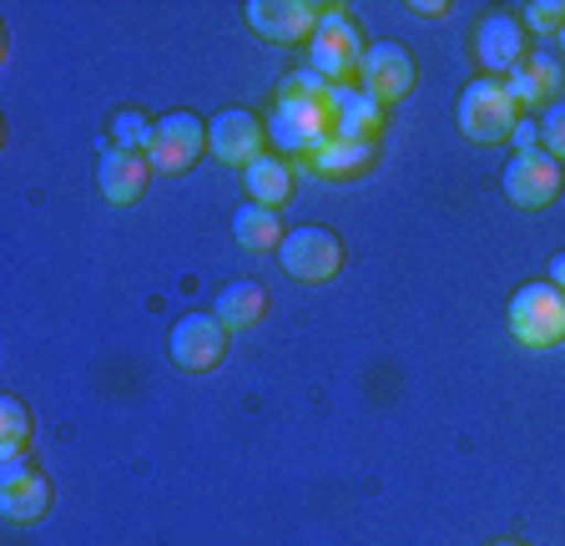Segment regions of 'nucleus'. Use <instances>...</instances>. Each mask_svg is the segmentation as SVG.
<instances>
[{
	"label": "nucleus",
	"instance_id": "obj_9",
	"mask_svg": "<svg viewBox=\"0 0 565 546\" xmlns=\"http://www.w3.org/2000/svg\"><path fill=\"white\" fill-rule=\"evenodd\" d=\"M243 21L273 46H294V41H313L323 6H308V0H247Z\"/></svg>",
	"mask_w": 565,
	"mask_h": 546
},
{
	"label": "nucleus",
	"instance_id": "obj_19",
	"mask_svg": "<svg viewBox=\"0 0 565 546\" xmlns=\"http://www.w3.org/2000/svg\"><path fill=\"white\" fill-rule=\"evenodd\" d=\"M233 238L243 243L247 253H268L282 243V223L273 208H263V202H243L233 213Z\"/></svg>",
	"mask_w": 565,
	"mask_h": 546
},
{
	"label": "nucleus",
	"instance_id": "obj_10",
	"mask_svg": "<svg viewBox=\"0 0 565 546\" xmlns=\"http://www.w3.org/2000/svg\"><path fill=\"white\" fill-rule=\"evenodd\" d=\"M414 82H419V66H414V51L399 46V41H374V46L364 51V66H359V82L369 96H379V102H399V96L414 92Z\"/></svg>",
	"mask_w": 565,
	"mask_h": 546
},
{
	"label": "nucleus",
	"instance_id": "obj_11",
	"mask_svg": "<svg viewBox=\"0 0 565 546\" xmlns=\"http://www.w3.org/2000/svg\"><path fill=\"white\" fill-rule=\"evenodd\" d=\"M475 61L484 66V76L505 82L520 61H525V25L510 11H490L475 25Z\"/></svg>",
	"mask_w": 565,
	"mask_h": 546
},
{
	"label": "nucleus",
	"instance_id": "obj_22",
	"mask_svg": "<svg viewBox=\"0 0 565 546\" xmlns=\"http://www.w3.org/2000/svg\"><path fill=\"white\" fill-rule=\"evenodd\" d=\"M152 137H157V122H147L141 112H117L111 117V143L117 147H131V153H147L152 147Z\"/></svg>",
	"mask_w": 565,
	"mask_h": 546
},
{
	"label": "nucleus",
	"instance_id": "obj_5",
	"mask_svg": "<svg viewBox=\"0 0 565 546\" xmlns=\"http://www.w3.org/2000/svg\"><path fill=\"white\" fill-rule=\"evenodd\" d=\"M207 147L217 162L227 167H253L263 153H268V127H263L258 112H247V107H227L217 112V117L207 122Z\"/></svg>",
	"mask_w": 565,
	"mask_h": 546
},
{
	"label": "nucleus",
	"instance_id": "obj_23",
	"mask_svg": "<svg viewBox=\"0 0 565 546\" xmlns=\"http://www.w3.org/2000/svg\"><path fill=\"white\" fill-rule=\"evenodd\" d=\"M520 25L541 31V36H551V31H565V0H530L525 15H520Z\"/></svg>",
	"mask_w": 565,
	"mask_h": 546
},
{
	"label": "nucleus",
	"instance_id": "obj_1",
	"mask_svg": "<svg viewBox=\"0 0 565 546\" xmlns=\"http://www.w3.org/2000/svg\"><path fill=\"white\" fill-rule=\"evenodd\" d=\"M459 132L470 137L475 147H494V143H510V132L525 112L515 107V96L505 92V82H494V76H475L465 92H459Z\"/></svg>",
	"mask_w": 565,
	"mask_h": 546
},
{
	"label": "nucleus",
	"instance_id": "obj_17",
	"mask_svg": "<svg viewBox=\"0 0 565 546\" xmlns=\"http://www.w3.org/2000/svg\"><path fill=\"white\" fill-rule=\"evenodd\" d=\"M51 481L41 471H31L25 481H15V486H0V511H6V522L11 526H31V522H41L51 511Z\"/></svg>",
	"mask_w": 565,
	"mask_h": 546
},
{
	"label": "nucleus",
	"instance_id": "obj_27",
	"mask_svg": "<svg viewBox=\"0 0 565 546\" xmlns=\"http://www.w3.org/2000/svg\"><path fill=\"white\" fill-rule=\"evenodd\" d=\"M414 11H419V15H445V11H449V0H419Z\"/></svg>",
	"mask_w": 565,
	"mask_h": 546
},
{
	"label": "nucleus",
	"instance_id": "obj_2",
	"mask_svg": "<svg viewBox=\"0 0 565 546\" xmlns=\"http://www.w3.org/2000/svg\"><path fill=\"white\" fill-rule=\"evenodd\" d=\"M510 334L525 349H555L565 339V294L545 279V284H520L510 294Z\"/></svg>",
	"mask_w": 565,
	"mask_h": 546
},
{
	"label": "nucleus",
	"instance_id": "obj_29",
	"mask_svg": "<svg viewBox=\"0 0 565 546\" xmlns=\"http://www.w3.org/2000/svg\"><path fill=\"white\" fill-rule=\"evenodd\" d=\"M561 46H565V31H561Z\"/></svg>",
	"mask_w": 565,
	"mask_h": 546
},
{
	"label": "nucleus",
	"instance_id": "obj_16",
	"mask_svg": "<svg viewBox=\"0 0 565 546\" xmlns=\"http://www.w3.org/2000/svg\"><path fill=\"white\" fill-rule=\"evenodd\" d=\"M212 314L227 324V334L253 329V324L268 314V288H263L258 279H233V284H223V294L212 298Z\"/></svg>",
	"mask_w": 565,
	"mask_h": 546
},
{
	"label": "nucleus",
	"instance_id": "obj_8",
	"mask_svg": "<svg viewBox=\"0 0 565 546\" xmlns=\"http://www.w3.org/2000/svg\"><path fill=\"white\" fill-rule=\"evenodd\" d=\"M167 349H172V359L182 369L207 375V369H217L227 355V324L217 319V314H182V319L172 324V334H167Z\"/></svg>",
	"mask_w": 565,
	"mask_h": 546
},
{
	"label": "nucleus",
	"instance_id": "obj_24",
	"mask_svg": "<svg viewBox=\"0 0 565 546\" xmlns=\"http://www.w3.org/2000/svg\"><path fill=\"white\" fill-rule=\"evenodd\" d=\"M541 147L555 157V162H565V102H551L541 117Z\"/></svg>",
	"mask_w": 565,
	"mask_h": 546
},
{
	"label": "nucleus",
	"instance_id": "obj_15",
	"mask_svg": "<svg viewBox=\"0 0 565 546\" xmlns=\"http://www.w3.org/2000/svg\"><path fill=\"white\" fill-rule=\"evenodd\" d=\"M294 162L278 153H263L258 162L243 172V188H247V202H263V208H273L278 213V202L294 198Z\"/></svg>",
	"mask_w": 565,
	"mask_h": 546
},
{
	"label": "nucleus",
	"instance_id": "obj_21",
	"mask_svg": "<svg viewBox=\"0 0 565 546\" xmlns=\"http://www.w3.org/2000/svg\"><path fill=\"white\" fill-rule=\"evenodd\" d=\"M25 440H31V416H25V405L15 395H6L0 400V461L25 455Z\"/></svg>",
	"mask_w": 565,
	"mask_h": 546
},
{
	"label": "nucleus",
	"instance_id": "obj_20",
	"mask_svg": "<svg viewBox=\"0 0 565 546\" xmlns=\"http://www.w3.org/2000/svg\"><path fill=\"white\" fill-rule=\"evenodd\" d=\"M339 86L329 76H318L313 66H294V72L278 82V102H318V107H333Z\"/></svg>",
	"mask_w": 565,
	"mask_h": 546
},
{
	"label": "nucleus",
	"instance_id": "obj_4",
	"mask_svg": "<svg viewBox=\"0 0 565 546\" xmlns=\"http://www.w3.org/2000/svg\"><path fill=\"white\" fill-rule=\"evenodd\" d=\"M278 263L298 284H329L333 273L343 269V243L333 228H318V223L288 228V238L278 243Z\"/></svg>",
	"mask_w": 565,
	"mask_h": 546
},
{
	"label": "nucleus",
	"instance_id": "obj_25",
	"mask_svg": "<svg viewBox=\"0 0 565 546\" xmlns=\"http://www.w3.org/2000/svg\"><path fill=\"white\" fill-rule=\"evenodd\" d=\"M510 143H515V153H530V147H541V122L520 117L515 132H510Z\"/></svg>",
	"mask_w": 565,
	"mask_h": 546
},
{
	"label": "nucleus",
	"instance_id": "obj_7",
	"mask_svg": "<svg viewBox=\"0 0 565 546\" xmlns=\"http://www.w3.org/2000/svg\"><path fill=\"white\" fill-rule=\"evenodd\" d=\"M202 153H207V127H202V117H192V112H167V117H157V137H152V147H147L152 172L177 178V172H188Z\"/></svg>",
	"mask_w": 565,
	"mask_h": 546
},
{
	"label": "nucleus",
	"instance_id": "obj_26",
	"mask_svg": "<svg viewBox=\"0 0 565 546\" xmlns=\"http://www.w3.org/2000/svg\"><path fill=\"white\" fill-rule=\"evenodd\" d=\"M551 284L565 294V253H555V259H551Z\"/></svg>",
	"mask_w": 565,
	"mask_h": 546
},
{
	"label": "nucleus",
	"instance_id": "obj_12",
	"mask_svg": "<svg viewBox=\"0 0 565 546\" xmlns=\"http://www.w3.org/2000/svg\"><path fill=\"white\" fill-rule=\"evenodd\" d=\"M147 178H152V162H147V153H131V147H102L96 182H102V198L106 202L131 208V202L147 192Z\"/></svg>",
	"mask_w": 565,
	"mask_h": 546
},
{
	"label": "nucleus",
	"instance_id": "obj_3",
	"mask_svg": "<svg viewBox=\"0 0 565 546\" xmlns=\"http://www.w3.org/2000/svg\"><path fill=\"white\" fill-rule=\"evenodd\" d=\"M364 36H359V25L349 21L343 11H329L323 6V21H318L313 41H308V66L318 76H329L333 86H353L359 82V66H364Z\"/></svg>",
	"mask_w": 565,
	"mask_h": 546
},
{
	"label": "nucleus",
	"instance_id": "obj_28",
	"mask_svg": "<svg viewBox=\"0 0 565 546\" xmlns=\"http://www.w3.org/2000/svg\"><path fill=\"white\" fill-rule=\"evenodd\" d=\"M490 546H520V542H490Z\"/></svg>",
	"mask_w": 565,
	"mask_h": 546
},
{
	"label": "nucleus",
	"instance_id": "obj_13",
	"mask_svg": "<svg viewBox=\"0 0 565 546\" xmlns=\"http://www.w3.org/2000/svg\"><path fill=\"white\" fill-rule=\"evenodd\" d=\"M384 102L369 96L364 86H339L333 96V137H349V143H374L384 137Z\"/></svg>",
	"mask_w": 565,
	"mask_h": 546
},
{
	"label": "nucleus",
	"instance_id": "obj_14",
	"mask_svg": "<svg viewBox=\"0 0 565 546\" xmlns=\"http://www.w3.org/2000/svg\"><path fill=\"white\" fill-rule=\"evenodd\" d=\"M505 92L515 96V107L530 112V107H551L555 92H561V61L551 56V51H530L525 61H520L515 72L505 76Z\"/></svg>",
	"mask_w": 565,
	"mask_h": 546
},
{
	"label": "nucleus",
	"instance_id": "obj_6",
	"mask_svg": "<svg viewBox=\"0 0 565 546\" xmlns=\"http://www.w3.org/2000/svg\"><path fill=\"white\" fill-rule=\"evenodd\" d=\"M505 198L525 213H541L561 198V162H555L545 147H530V153H515L505 162Z\"/></svg>",
	"mask_w": 565,
	"mask_h": 546
},
{
	"label": "nucleus",
	"instance_id": "obj_18",
	"mask_svg": "<svg viewBox=\"0 0 565 546\" xmlns=\"http://www.w3.org/2000/svg\"><path fill=\"white\" fill-rule=\"evenodd\" d=\"M374 143H349V137H329V147H318L313 157H308V167L313 172H323V178H359V172H369L374 167Z\"/></svg>",
	"mask_w": 565,
	"mask_h": 546
}]
</instances>
